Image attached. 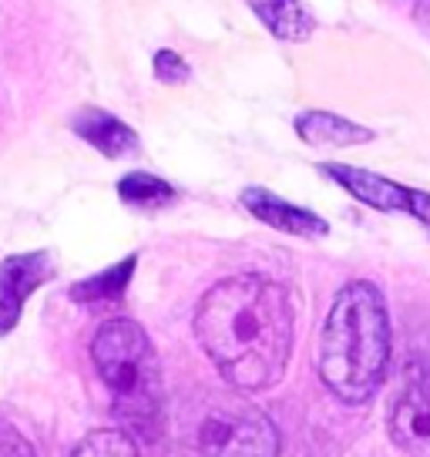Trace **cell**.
I'll return each mask as SVG.
<instances>
[{"label":"cell","instance_id":"cell-1","mask_svg":"<svg viewBox=\"0 0 430 457\" xmlns=\"http://www.w3.org/2000/svg\"><path fill=\"white\" fill-rule=\"evenodd\" d=\"M192 329L232 390L259 394L276 386L286 373L296 310L286 286L243 272L205 289Z\"/></svg>","mask_w":430,"mask_h":457},{"label":"cell","instance_id":"cell-2","mask_svg":"<svg viewBox=\"0 0 430 457\" xmlns=\"http://www.w3.org/2000/svg\"><path fill=\"white\" fill-rule=\"evenodd\" d=\"M390 363V313L384 293L367 279L346 283L319 329L316 370L333 397L367 403Z\"/></svg>","mask_w":430,"mask_h":457},{"label":"cell","instance_id":"cell-3","mask_svg":"<svg viewBox=\"0 0 430 457\" xmlns=\"http://www.w3.org/2000/svg\"><path fill=\"white\" fill-rule=\"evenodd\" d=\"M91 360L108 386L112 414L142 441H158L165 434V380L142 323L128 316L104 320L91 340Z\"/></svg>","mask_w":430,"mask_h":457},{"label":"cell","instance_id":"cell-4","mask_svg":"<svg viewBox=\"0 0 430 457\" xmlns=\"http://www.w3.org/2000/svg\"><path fill=\"white\" fill-rule=\"evenodd\" d=\"M186 457H279V430L232 386H202L182 414Z\"/></svg>","mask_w":430,"mask_h":457},{"label":"cell","instance_id":"cell-5","mask_svg":"<svg viewBox=\"0 0 430 457\" xmlns=\"http://www.w3.org/2000/svg\"><path fill=\"white\" fill-rule=\"evenodd\" d=\"M390 441L407 457H430V363H407L397 397L390 403Z\"/></svg>","mask_w":430,"mask_h":457},{"label":"cell","instance_id":"cell-6","mask_svg":"<svg viewBox=\"0 0 430 457\" xmlns=\"http://www.w3.org/2000/svg\"><path fill=\"white\" fill-rule=\"evenodd\" d=\"M319 169L330 175L336 186H343L350 195L376 212H407L414 215L420 226L430 232V192L401 186L387 175L357 169V165H340V162H323Z\"/></svg>","mask_w":430,"mask_h":457},{"label":"cell","instance_id":"cell-7","mask_svg":"<svg viewBox=\"0 0 430 457\" xmlns=\"http://www.w3.org/2000/svg\"><path fill=\"white\" fill-rule=\"evenodd\" d=\"M54 276L51 253H21L0 262V337H7L24 313L28 296Z\"/></svg>","mask_w":430,"mask_h":457},{"label":"cell","instance_id":"cell-8","mask_svg":"<svg viewBox=\"0 0 430 457\" xmlns=\"http://www.w3.org/2000/svg\"><path fill=\"white\" fill-rule=\"evenodd\" d=\"M239 202H243V209L252 215V219L266 222L269 228H279V232H286V236H300V239H323V236H330V222H327L323 215H316L313 209H302V205H293V202L279 199L269 188H259V186L243 188Z\"/></svg>","mask_w":430,"mask_h":457},{"label":"cell","instance_id":"cell-9","mask_svg":"<svg viewBox=\"0 0 430 457\" xmlns=\"http://www.w3.org/2000/svg\"><path fill=\"white\" fill-rule=\"evenodd\" d=\"M71 131L104 158H128L138 152V131L104 108H81L71 118Z\"/></svg>","mask_w":430,"mask_h":457},{"label":"cell","instance_id":"cell-10","mask_svg":"<svg viewBox=\"0 0 430 457\" xmlns=\"http://www.w3.org/2000/svg\"><path fill=\"white\" fill-rule=\"evenodd\" d=\"M293 129L313 148H353V145H370L376 138V131L367 125H357L343 114L323 112V108H310V112L296 114Z\"/></svg>","mask_w":430,"mask_h":457},{"label":"cell","instance_id":"cell-11","mask_svg":"<svg viewBox=\"0 0 430 457\" xmlns=\"http://www.w3.org/2000/svg\"><path fill=\"white\" fill-rule=\"evenodd\" d=\"M249 7L262 21V28L279 41L300 44L313 37L316 17L302 0H249Z\"/></svg>","mask_w":430,"mask_h":457},{"label":"cell","instance_id":"cell-12","mask_svg":"<svg viewBox=\"0 0 430 457\" xmlns=\"http://www.w3.org/2000/svg\"><path fill=\"white\" fill-rule=\"evenodd\" d=\"M138 256H125L121 262H115L112 270L98 272V276H87L81 283L71 286V300L81 306H104V303H118L128 289L131 276H135Z\"/></svg>","mask_w":430,"mask_h":457},{"label":"cell","instance_id":"cell-13","mask_svg":"<svg viewBox=\"0 0 430 457\" xmlns=\"http://www.w3.org/2000/svg\"><path fill=\"white\" fill-rule=\"evenodd\" d=\"M118 199L131 205V209H142V212H155L165 209L178 199L175 186H169L165 179H158L152 171H128L118 179Z\"/></svg>","mask_w":430,"mask_h":457},{"label":"cell","instance_id":"cell-14","mask_svg":"<svg viewBox=\"0 0 430 457\" xmlns=\"http://www.w3.org/2000/svg\"><path fill=\"white\" fill-rule=\"evenodd\" d=\"M71 457H142V451H138V444L128 430L101 428L91 430L85 441L74 447Z\"/></svg>","mask_w":430,"mask_h":457},{"label":"cell","instance_id":"cell-15","mask_svg":"<svg viewBox=\"0 0 430 457\" xmlns=\"http://www.w3.org/2000/svg\"><path fill=\"white\" fill-rule=\"evenodd\" d=\"M152 71H155V78L161 81V85H186L188 78H192V68L186 64V57L169 51V47L155 51V57H152Z\"/></svg>","mask_w":430,"mask_h":457},{"label":"cell","instance_id":"cell-16","mask_svg":"<svg viewBox=\"0 0 430 457\" xmlns=\"http://www.w3.org/2000/svg\"><path fill=\"white\" fill-rule=\"evenodd\" d=\"M0 457H37L14 424H0Z\"/></svg>","mask_w":430,"mask_h":457},{"label":"cell","instance_id":"cell-17","mask_svg":"<svg viewBox=\"0 0 430 457\" xmlns=\"http://www.w3.org/2000/svg\"><path fill=\"white\" fill-rule=\"evenodd\" d=\"M414 21L430 34V0H414Z\"/></svg>","mask_w":430,"mask_h":457}]
</instances>
